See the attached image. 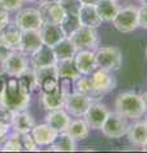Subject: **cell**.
Returning a JSON list of instances; mask_svg holds the SVG:
<instances>
[{
  "label": "cell",
  "instance_id": "6da1fadb",
  "mask_svg": "<svg viewBox=\"0 0 147 153\" xmlns=\"http://www.w3.org/2000/svg\"><path fill=\"white\" fill-rule=\"evenodd\" d=\"M32 91L19 76H12L0 89V107L13 114L26 110L31 101Z\"/></svg>",
  "mask_w": 147,
  "mask_h": 153
},
{
  "label": "cell",
  "instance_id": "7a4b0ae2",
  "mask_svg": "<svg viewBox=\"0 0 147 153\" xmlns=\"http://www.w3.org/2000/svg\"><path fill=\"white\" fill-rule=\"evenodd\" d=\"M115 110L127 119L137 120L146 114L145 102L141 94L134 92L120 93L115 100Z\"/></svg>",
  "mask_w": 147,
  "mask_h": 153
},
{
  "label": "cell",
  "instance_id": "3957f363",
  "mask_svg": "<svg viewBox=\"0 0 147 153\" xmlns=\"http://www.w3.org/2000/svg\"><path fill=\"white\" fill-rule=\"evenodd\" d=\"M97 68L109 71H116L122 66V51L115 46H104L95 50Z\"/></svg>",
  "mask_w": 147,
  "mask_h": 153
},
{
  "label": "cell",
  "instance_id": "277c9868",
  "mask_svg": "<svg viewBox=\"0 0 147 153\" xmlns=\"http://www.w3.org/2000/svg\"><path fill=\"white\" fill-rule=\"evenodd\" d=\"M128 126H129V124H128V119L125 116H123L116 111H109L100 130L104 135L110 138V139H118V138H122L127 134Z\"/></svg>",
  "mask_w": 147,
  "mask_h": 153
},
{
  "label": "cell",
  "instance_id": "5b68a950",
  "mask_svg": "<svg viewBox=\"0 0 147 153\" xmlns=\"http://www.w3.org/2000/svg\"><path fill=\"white\" fill-rule=\"evenodd\" d=\"M113 25L120 33H131L138 27V8L133 5L119 8Z\"/></svg>",
  "mask_w": 147,
  "mask_h": 153
},
{
  "label": "cell",
  "instance_id": "8992f818",
  "mask_svg": "<svg viewBox=\"0 0 147 153\" xmlns=\"http://www.w3.org/2000/svg\"><path fill=\"white\" fill-rule=\"evenodd\" d=\"M30 69V61L25 52L21 50L10 51L7 59L3 61L1 70L9 76H19Z\"/></svg>",
  "mask_w": 147,
  "mask_h": 153
},
{
  "label": "cell",
  "instance_id": "52a82bcc",
  "mask_svg": "<svg viewBox=\"0 0 147 153\" xmlns=\"http://www.w3.org/2000/svg\"><path fill=\"white\" fill-rule=\"evenodd\" d=\"M78 50H96L98 47V36L95 28L81 26L69 36Z\"/></svg>",
  "mask_w": 147,
  "mask_h": 153
},
{
  "label": "cell",
  "instance_id": "ba28073f",
  "mask_svg": "<svg viewBox=\"0 0 147 153\" xmlns=\"http://www.w3.org/2000/svg\"><path fill=\"white\" fill-rule=\"evenodd\" d=\"M92 103V100L87 97L84 94H79L75 92H70L67 94L64 103V110L69 115L75 117H82L84 116L87 108L90 107V105Z\"/></svg>",
  "mask_w": 147,
  "mask_h": 153
},
{
  "label": "cell",
  "instance_id": "9c48e42d",
  "mask_svg": "<svg viewBox=\"0 0 147 153\" xmlns=\"http://www.w3.org/2000/svg\"><path fill=\"white\" fill-rule=\"evenodd\" d=\"M42 18L39 12V9L27 8V9H19L16 17V25L19 27L21 31L27 30H40L42 26Z\"/></svg>",
  "mask_w": 147,
  "mask_h": 153
},
{
  "label": "cell",
  "instance_id": "30bf717a",
  "mask_svg": "<svg viewBox=\"0 0 147 153\" xmlns=\"http://www.w3.org/2000/svg\"><path fill=\"white\" fill-rule=\"evenodd\" d=\"M55 52L53 47L42 44L39 49H36L32 54H30V64L32 69H40V68H47V66L56 65Z\"/></svg>",
  "mask_w": 147,
  "mask_h": 153
},
{
  "label": "cell",
  "instance_id": "8fae6325",
  "mask_svg": "<svg viewBox=\"0 0 147 153\" xmlns=\"http://www.w3.org/2000/svg\"><path fill=\"white\" fill-rule=\"evenodd\" d=\"M90 75H91V82L93 84V88L102 96L105 93L111 92L116 87V79L113 75V71L97 68Z\"/></svg>",
  "mask_w": 147,
  "mask_h": 153
},
{
  "label": "cell",
  "instance_id": "7c38bea8",
  "mask_svg": "<svg viewBox=\"0 0 147 153\" xmlns=\"http://www.w3.org/2000/svg\"><path fill=\"white\" fill-rule=\"evenodd\" d=\"M109 114V110L104 103L98 101H92L87 108L86 114H84V121L88 124L90 129H95V130H100L104 121Z\"/></svg>",
  "mask_w": 147,
  "mask_h": 153
},
{
  "label": "cell",
  "instance_id": "4fadbf2b",
  "mask_svg": "<svg viewBox=\"0 0 147 153\" xmlns=\"http://www.w3.org/2000/svg\"><path fill=\"white\" fill-rule=\"evenodd\" d=\"M67 92L64 88L60 85L56 88L54 92H41L39 102L46 111H51V110H58V108H64L65 98H67Z\"/></svg>",
  "mask_w": 147,
  "mask_h": 153
},
{
  "label": "cell",
  "instance_id": "5bb4252c",
  "mask_svg": "<svg viewBox=\"0 0 147 153\" xmlns=\"http://www.w3.org/2000/svg\"><path fill=\"white\" fill-rule=\"evenodd\" d=\"M74 63L81 75H90L97 69L93 50H78L74 55Z\"/></svg>",
  "mask_w": 147,
  "mask_h": 153
},
{
  "label": "cell",
  "instance_id": "9a60e30c",
  "mask_svg": "<svg viewBox=\"0 0 147 153\" xmlns=\"http://www.w3.org/2000/svg\"><path fill=\"white\" fill-rule=\"evenodd\" d=\"M21 38L22 31L16 23H9L4 30L0 31V42L5 45L10 51L21 49Z\"/></svg>",
  "mask_w": 147,
  "mask_h": 153
},
{
  "label": "cell",
  "instance_id": "2e32d148",
  "mask_svg": "<svg viewBox=\"0 0 147 153\" xmlns=\"http://www.w3.org/2000/svg\"><path fill=\"white\" fill-rule=\"evenodd\" d=\"M39 12L41 14L44 23H56L60 25V22L65 17V10L59 3H47V4H39Z\"/></svg>",
  "mask_w": 147,
  "mask_h": 153
},
{
  "label": "cell",
  "instance_id": "e0dca14e",
  "mask_svg": "<svg viewBox=\"0 0 147 153\" xmlns=\"http://www.w3.org/2000/svg\"><path fill=\"white\" fill-rule=\"evenodd\" d=\"M39 31L41 35L42 44L50 47H54L65 37L60 25H56V23H42Z\"/></svg>",
  "mask_w": 147,
  "mask_h": 153
},
{
  "label": "cell",
  "instance_id": "ac0fdd59",
  "mask_svg": "<svg viewBox=\"0 0 147 153\" xmlns=\"http://www.w3.org/2000/svg\"><path fill=\"white\" fill-rule=\"evenodd\" d=\"M78 19L81 26L90 27V28H98L101 26V18L98 17V13L96 10V5H90V4H81L78 9Z\"/></svg>",
  "mask_w": 147,
  "mask_h": 153
},
{
  "label": "cell",
  "instance_id": "d6986e66",
  "mask_svg": "<svg viewBox=\"0 0 147 153\" xmlns=\"http://www.w3.org/2000/svg\"><path fill=\"white\" fill-rule=\"evenodd\" d=\"M70 115L65 111L64 108H58V110H51L47 111L45 116V123L49 124L51 128H54L58 133L65 131L67 128L70 124Z\"/></svg>",
  "mask_w": 147,
  "mask_h": 153
},
{
  "label": "cell",
  "instance_id": "ffe728a7",
  "mask_svg": "<svg viewBox=\"0 0 147 153\" xmlns=\"http://www.w3.org/2000/svg\"><path fill=\"white\" fill-rule=\"evenodd\" d=\"M31 135L35 139L39 147H44V146H50L51 143L55 140L58 131L54 128H51L49 124H39L35 125L31 130Z\"/></svg>",
  "mask_w": 147,
  "mask_h": 153
},
{
  "label": "cell",
  "instance_id": "44dd1931",
  "mask_svg": "<svg viewBox=\"0 0 147 153\" xmlns=\"http://www.w3.org/2000/svg\"><path fill=\"white\" fill-rule=\"evenodd\" d=\"M72 89L73 92L79 93V94H84L90 97L92 101H98L102 94H100L96 89L93 88V84L91 82V76L88 75H79L78 78H75L72 80Z\"/></svg>",
  "mask_w": 147,
  "mask_h": 153
},
{
  "label": "cell",
  "instance_id": "7402d4cb",
  "mask_svg": "<svg viewBox=\"0 0 147 153\" xmlns=\"http://www.w3.org/2000/svg\"><path fill=\"white\" fill-rule=\"evenodd\" d=\"M42 45L41 35L39 30H27L22 31V38H21V51L25 52L26 55L32 54L36 49Z\"/></svg>",
  "mask_w": 147,
  "mask_h": 153
},
{
  "label": "cell",
  "instance_id": "603a6c76",
  "mask_svg": "<svg viewBox=\"0 0 147 153\" xmlns=\"http://www.w3.org/2000/svg\"><path fill=\"white\" fill-rule=\"evenodd\" d=\"M10 126L18 134H28L31 133L32 128L35 126V121L34 117L31 116V114H28L26 110H23V111L16 112L13 115Z\"/></svg>",
  "mask_w": 147,
  "mask_h": 153
},
{
  "label": "cell",
  "instance_id": "cb8c5ba5",
  "mask_svg": "<svg viewBox=\"0 0 147 153\" xmlns=\"http://www.w3.org/2000/svg\"><path fill=\"white\" fill-rule=\"evenodd\" d=\"M127 137L133 146L143 147L147 143V125L145 121H136L128 126Z\"/></svg>",
  "mask_w": 147,
  "mask_h": 153
},
{
  "label": "cell",
  "instance_id": "d4e9b609",
  "mask_svg": "<svg viewBox=\"0 0 147 153\" xmlns=\"http://www.w3.org/2000/svg\"><path fill=\"white\" fill-rule=\"evenodd\" d=\"M56 74L58 78H68V79H75L81 75L79 71L75 66L74 63V57L70 59H63V60H58L56 61Z\"/></svg>",
  "mask_w": 147,
  "mask_h": 153
},
{
  "label": "cell",
  "instance_id": "484cf974",
  "mask_svg": "<svg viewBox=\"0 0 147 153\" xmlns=\"http://www.w3.org/2000/svg\"><path fill=\"white\" fill-rule=\"evenodd\" d=\"M47 147H49L50 151L73 152V151H75V140L69 135L67 131H61V133H58L55 140Z\"/></svg>",
  "mask_w": 147,
  "mask_h": 153
},
{
  "label": "cell",
  "instance_id": "4316f807",
  "mask_svg": "<svg viewBox=\"0 0 147 153\" xmlns=\"http://www.w3.org/2000/svg\"><path fill=\"white\" fill-rule=\"evenodd\" d=\"M53 50L55 52V56L58 60H63V59H70V57H74V55L77 54V46H75L72 40L69 37H64L60 42H58Z\"/></svg>",
  "mask_w": 147,
  "mask_h": 153
},
{
  "label": "cell",
  "instance_id": "83f0119b",
  "mask_svg": "<svg viewBox=\"0 0 147 153\" xmlns=\"http://www.w3.org/2000/svg\"><path fill=\"white\" fill-rule=\"evenodd\" d=\"M96 10L102 22H113L114 17L116 16L118 10H119V7H118L116 1L98 0V3L96 4Z\"/></svg>",
  "mask_w": 147,
  "mask_h": 153
},
{
  "label": "cell",
  "instance_id": "f1b7e54d",
  "mask_svg": "<svg viewBox=\"0 0 147 153\" xmlns=\"http://www.w3.org/2000/svg\"><path fill=\"white\" fill-rule=\"evenodd\" d=\"M67 131L74 140H83L86 139L90 134V126L88 124L84 121V119H77V120H72L67 128Z\"/></svg>",
  "mask_w": 147,
  "mask_h": 153
},
{
  "label": "cell",
  "instance_id": "f546056e",
  "mask_svg": "<svg viewBox=\"0 0 147 153\" xmlns=\"http://www.w3.org/2000/svg\"><path fill=\"white\" fill-rule=\"evenodd\" d=\"M0 151H3V152H21V151H23L21 134L14 133L12 135L8 134V135L3 139Z\"/></svg>",
  "mask_w": 147,
  "mask_h": 153
},
{
  "label": "cell",
  "instance_id": "4dcf8cb0",
  "mask_svg": "<svg viewBox=\"0 0 147 153\" xmlns=\"http://www.w3.org/2000/svg\"><path fill=\"white\" fill-rule=\"evenodd\" d=\"M60 27L63 30L65 37H69L74 31H77L81 27L78 16L77 14H65L64 19L60 22Z\"/></svg>",
  "mask_w": 147,
  "mask_h": 153
},
{
  "label": "cell",
  "instance_id": "1f68e13d",
  "mask_svg": "<svg viewBox=\"0 0 147 153\" xmlns=\"http://www.w3.org/2000/svg\"><path fill=\"white\" fill-rule=\"evenodd\" d=\"M59 87V79L58 76H49L41 80L40 89L41 92H54V91Z\"/></svg>",
  "mask_w": 147,
  "mask_h": 153
},
{
  "label": "cell",
  "instance_id": "d6a6232c",
  "mask_svg": "<svg viewBox=\"0 0 147 153\" xmlns=\"http://www.w3.org/2000/svg\"><path fill=\"white\" fill-rule=\"evenodd\" d=\"M21 140H22L23 149H26L28 152L39 151V146H37V143L35 142L34 138H32L31 133H28V134H21Z\"/></svg>",
  "mask_w": 147,
  "mask_h": 153
},
{
  "label": "cell",
  "instance_id": "836d02e7",
  "mask_svg": "<svg viewBox=\"0 0 147 153\" xmlns=\"http://www.w3.org/2000/svg\"><path fill=\"white\" fill-rule=\"evenodd\" d=\"M59 4L63 7L67 14H77L81 7L79 0H60Z\"/></svg>",
  "mask_w": 147,
  "mask_h": 153
},
{
  "label": "cell",
  "instance_id": "e575fe53",
  "mask_svg": "<svg viewBox=\"0 0 147 153\" xmlns=\"http://www.w3.org/2000/svg\"><path fill=\"white\" fill-rule=\"evenodd\" d=\"M0 5H1L5 10H19L21 7L23 5L22 0H0Z\"/></svg>",
  "mask_w": 147,
  "mask_h": 153
},
{
  "label": "cell",
  "instance_id": "d590c367",
  "mask_svg": "<svg viewBox=\"0 0 147 153\" xmlns=\"http://www.w3.org/2000/svg\"><path fill=\"white\" fill-rule=\"evenodd\" d=\"M138 27L147 30V5L138 8Z\"/></svg>",
  "mask_w": 147,
  "mask_h": 153
},
{
  "label": "cell",
  "instance_id": "8d00e7d4",
  "mask_svg": "<svg viewBox=\"0 0 147 153\" xmlns=\"http://www.w3.org/2000/svg\"><path fill=\"white\" fill-rule=\"evenodd\" d=\"M9 23H10V18H9V12L5 10L1 5H0V31L4 30Z\"/></svg>",
  "mask_w": 147,
  "mask_h": 153
},
{
  "label": "cell",
  "instance_id": "74e56055",
  "mask_svg": "<svg viewBox=\"0 0 147 153\" xmlns=\"http://www.w3.org/2000/svg\"><path fill=\"white\" fill-rule=\"evenodd\" d=\"M9 129H10V123L0 119V139H4V138L8 135Z\"/></svg>",
  "mask_w": 147,
  "mask_h": 153
},
{
  "label": "cell",
  "instance_id": "f35d334b",
  "mask_svg": "<svg viewBox=\"0 0 147 153\" xmlns=\"http://www.w3.org/2000/svg\"><path fill=\"white\" fill-rule=\"evenodd\" d=\"M9 52H10V50H9L5 45H3L1 42H0V66H1L3 61L7 59V56L9 55Z\"/></svg>",
  "mask_w": 147,
  "mask_h": 153
},
{
  "label": "cell",
  "instance_id": "ab89813d",
  "mask_svg": "<svg viewBox=\"0 0 147 153\" xmlns=\"http://www.w3.org/2000/svg\"><path fill=\"white\" fill-rule=\"evenodd\" d=\"M81 4H90V5H96L98 0H79Z\"/></svg>",
  "mask_w": 147,
  "mask_h": 153
},
{
  "label": "cell",
  "instance_id": "60d3db41",
  "mask_svg": "<svg viewBox=\"0 0 147 153\" xmlns=\"http://www.w3.org/2000/svg\"><path fill=\"white\" fill-rule=\"evenodd\" d=\"M60 0H37L39 4H47V3H59Z\"/></svg>",
  "mask_w": 147,
  "mask_h": 153
},
{
  "label": "cell",
  "instance_id": "b9f144b4",
  "mask_svg": "<svg viewBox=\"0 0 147 153\" xmlns=\"http://www.w3.org/2000/svg\"><path fill=\"white\" fill-rule=\"evenodd\" d=\"M142 98H143V102H145V107H146V112H147V92L142 94Z\"/></svg>",
  "mask_w": 147,
  "mask_h": 153
},
{
  "label": "cell",
  "instance_id": "7bdbcfd3",
  "mask_svg": "<svg viewBox=\"0 0 147 153\" xmlns=\"http://www.w3.org/2000/svg\"><path fill=\"white\" fill-rule=\"evenodd\" d=\"M141 5H147V0H140Z\"/></svg>",
  "mask_w": 147,
  "mask_h": 153
},
{
  "label": "cell",
  "instance_id": "ee69618b",
  "mask_svg": "<svg viewBox=\"0 0 147 153\" xmlns=\"http://www.w3.org/2000/svg\"><path fill=\"white\" fill-rule=\"evenodd\" d=\"M23 3H35V1H37V0H22Z\"/></svg>",
  "mask_w": 147,
  "mask_h": 153
},
{
  "label": "cell",
  "instance_id": "f6af8a7d",
  "mask_svg": "<svg viewBox=\"0 0 147 153\" xmlns=\"http://www.w3.org/2000/svg\"><path fill=\"white\" fill-rule=\"evenodd\" d=\"M142 151H145V152H147V143H146V144H145L143 147H142Z\"/></svg>",
  "mask_w": 147,
  "mask_h": 153
},
{
  "label": "cell",
  "instance_id": "bcb514c9",
  "mask_svg": "<svg viewBox=\"0 0 147 153\" xmlns=\"http://www.w3.org/2000/svg\"><path fill=\"white\" fill-rule=\"evenodd\" d=\"M143 121H145V124H146V125H147V112L145 114V119H143Z\"/></svg>",
  "mask_w": 147,
  "mask_h": 153
},
{
  "label": "cell",
  "instance_id": "7dc6e473",
  "mask_svg": "<svg viewBox=\"0 0 147 153\" xmlns=\"http://www.w3.org/2000/svg\"><path fill=\"white\" fill-rule=\"evenodd\" d=\"M1 143H3V139H0V147H1Z\"/></svg>",
  "mask_w": 147,
  "mask_h": 153
},
{
  "label": "cell",
  "instance_id": "c3c4849f",
  "mask_svg": "<svg viewBox=\"0 0 147 153\" xmlns=\"http://www.w3.org/2000/svg\"><path fill=\"white\" fill-rule=\"evenodd\" d=\"M111 1H116V3H118V1H119V0H111Z\"/></svg>",
  "mask_w": 147,
  "mask_h": 153
},
{
  "label": "cell",
  "instance_id": "681fc988",
  "mask_svg": "<svg viewBox=\"0 0 147 153\" xmlns=\"http://www.w3.org/2000/svg\"><path fill=\"white\" fill-rule=\"evenodd\" d=\"M0 73H3V70H1V66H0Z\"/></svg>",
  "mask_w": 147,
  "mask_h": 153
},
{
  "label": "cell",
  "instance_id": "f907efd6",
  "mask_svg": "<svg viewBox=\"0 0 147 153\" xmlns=\"http://www.w3.org/2000/svg\"><path fill=\"white\" fill-rule=\"evenodd\" d=\"M146 56H147V49H146Z\"/></svg>",
  "mask_w": 147,
  "mask_h": 153
},
{
  "label": "cell",
  "instance_id": "816d5d0a",
  "mask_svg": "<svg viewBox=\"0 0 147 153\" xmlns=\"http://www.w3.org/2000/svg\"><path fill=\"white\" fill-rule=\"evenodd\" d=\"M0 83H1V82H0ZM0 89H1V85H0Z\"/></svg>",
  "mask_w": 147,
  "mask_h": 153
}]
</instances>
